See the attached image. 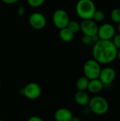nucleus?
Here are the masks:
<instances>
[{"instance_id":"c756f323","label":"nucleus","mask_w":120,"mask_h":121,"mask_svg":"<svg viewBox=\"0 0 120 121\" xmlns=\"http://www.w3.org/2000/svg\"><path fill=\"white\" fill-rule=\"evenodd\" d=\"M1 81H0V88H1Z\"/></svg>"},{"instance_id":"423d86ee","label":"nucleus","mask_w":120,"mask_h":121,"mask_svg":"<svg viewBox=\"0 0 120 121\" xmlns=\"http://www.w3.org/2000/svg\"><path fill=\"white\" fill-rule=\"evenodd\" d=\"M116 34V29L115 26L109 23L102 24L98 27V35L100 40H111Z\"/></svg>"},{"instance_id":"7c9ffc66","label":"nucleus","mask_w":120,"mask_h":121,"mask_svg":"<svg viewBox=\"0 0 120 121\" xmlns=\"http://www.w3.org/2000/svg\"><path fill=\"white\" fill-rule=\"evenodd\" d=\"M0 121H1V119H0Z\"/></svg>"},{"instance_id":"f03ea898","label":"nucleus","mask_w":120,"mask_h":121,"mask_svg":"<svg viewBox=\"0 0 120 121\" xmlns=\"http://www.w3.org/2000/svg\"><path fill=\"white\" fill-rule=\"evenodd\" d=\"M96 7L92 0H79L76 6L77 15L83 20L92 19Z\"/></svg>"},{"instance_id":"ddd939ff","label":"nucleus","mask_w":120,"mask_h":121,"mask_svg":"<svg viewBox=\"0 0 120 121\" xmlns=\"http://www.w3.org/2000/svg\"><path fill=\"white\" fill-rule=\"evenodd\" d=\"M104 86V84L99 79H91L89 81L87 90H88V91L92 94H98L103 89Z\"/></svg>"},{"instance_id":"412c9836","label":"nucleus","mask_w":120,"mask_h":121,"mask_svg":"<svg viewBox=\"0 0 120 121\" xmlns=\"http://www.w3.org/2000/svg\"><path fill=\"white\" fill-rule=\"evenodd\" d=\"M82 43L84 44V45H91L92 43H93V40H92V38L91 36H88V35H83V38H82Z\"/></svg>"},{"instance_id":"4be33fe9","label":"nucleus","mask_w":120,"mask_h":121,"mask_svg":"<svg viewBox=\"0 0 120 121\" xmlns=\"http://www.w3.org/2000/svg\"><path fill=\"white\" fill-rule=\"evenodd\" d=\"M17 13H18V15L20 16H23L24 13H25V8H24L23 6H20V7L18 9V10H17Z\"/></svg>"},{"instance_id":"9b49d317","label":"nucleus","mask_w":120,"mask_h":121,"mask_svg":"<svg viewBox=\"0 0 120 121\" xmlns=\"http://www.w3.org/2000/svg\"><path fill=\"white\" fill-rule=\"evenodd\" d=\"M54 117L55 121H70L73 114L69 109L62 108L56 111Z\"/></svg>"},{"instance_id":"a878e982","label":"nucleus","mask_w":120,"mask_h":121,"mask_svg":"<svg viewBox=\"0 0 120 121\" xmlns=\"http://www.w3.org/2000/svg\"><path fill=\"white\" fill-rule=\"evenodd\" d=\"M91 38H92L93 43H95L96 42H98L99 40H100V38H99V36L98 35V34H97V35H93V36H92Z\"/></svg>"},{"instance_id":"2eb2a0df","label":"nucleus","mask_w":120,"mask_h":121,"mask_svg":"<svg viewBox=\"0 0 120 121\" xmlns=\"http://www.w3.org/2000/svg\"><path fill=\"white\" fill-rule=\"evenodd\" d=\"M89 81L90 80L85 76L80 77L76 82V88L78 91H86Z\"/></svg>"},{"instance_id":"f8f14e48","label":"nucleus","mask_w":120,"mask_h":121,"mask_svg":"<svg viewBox=\"0 0 120 121\" xmlns=\"http://www.w3.org/2000/svg\"><path fill=\"white\" fill-rule=\"evenodd\" d=\"M74 100L78 105L85 107L88 105L90 97L86 91H78L75 94Z\"/></svg>"},{"instance_id":"20e7f679","label":"nucleus","mask_w":120,"mask_h":121,"mask_svg":"<svg viewBox=\"0 0 120 121\" xmlns=\"http://www.w3.org/2000/svg\"><path fill=\"white\" fill-rule=\"evenodd\" d=\"M101 71L100 64L94 59L87 60L83 65L84 76L89 80L98 79Z\"/></svg>"},{"instance_id":"dca6fc26","label":"nucleus","mask_w":120,"mask_h":121,"mask_svg":"<svg viewBox=\"0 0 120 121\" xmlns=\"http://www.w3.org/2000/svg\"><path fill=\"white\" fill-rule=\"evenodd\" d=\"M110 18L115 23H120V8H115L110 13Z\"/></svg>"},{"instance_id":"bb28decb","label":"nucleus","mask_w":120,"mask_h":121,"mask_svg":"<svg viewBox=\"0 0 120 121\" xmlns=\"http://www.w3.org/2000/svg\"><path fill=\"white\" fill-rule=\"evenodd\" d=\"M81 121V119H80L79 118L76 117V116H73V117L71 118V121Z\"/></svg>"},{"instance_id":"0eeeda50","label":"nucleus","mask_w":120,"mask_h":121,"mask_svg":"<svg viewBox=\"0 0 120 121\" xmlns=\"http://www.w3.org/2000/svg\"><path fill=\"white\" fill-rule=\"evenodd\" d=\"M98 26L96 22L93 19L83 20L80 24V30L82 31L83 35L88 36H93L98 34Z\"/></svg>"},{"instance_id":"393cba45","label":"nucleus","mask_w":120,"mask_h":121,"mask_svg":"<svg viewBox=\"0 0 120 121\" xmlns=\"http://www.w3.org/2000/svg\"><path fill=\"white\" fill-rule=\"evenodd\" d=\"M91 113V111L90 108H88V106H85V108L83 110V114L86 115V116H87V115L90 114Z\"/></svg>"},{"instance_id":"9d476101","label":"nucleus","mask_w":120,"mask_h":121,"mask_svg":"<svg viewBox=\"0 0 120 121\" xmlns=\"http://www.w3.org/2000/svg\"><path fill=\"white\" fill-rule=\"evenodd\" d=\"M29 23L32 28L35 30H41L44 28L47 23L45 16L38 12L33 13L29 17Z\"/></svg>"},{"instance_id":"a211bd4d","label":"nucleus","mask_w":120,"mask_h":121,"mask_svg":"<svg viewBox=\"0 0 120 121\" xmlns=\"http://www.w3.org/2000/svg\"><path fill=\"white\" fill-rule=\"evenodd\" d=\"M67 28L75 34L80 30V24L76 21H70L67 25Z\"/></svg>"},{"instance_id":"4468645a","label":"nucleus","mask_w":120,"mask_h":121,"mask_svg":"<svg viewBox=\"0 0 120 121\" xmlns=\"http://www.w3.org/2000/svg\"><path fill=\"white\" fill-rule=\"evenodd\" d=\"M59 37L61 40L66 43L71 42L74 38V33H72L67 27L60 29L59 31Z\"/></svg>"},{"instance_id":"7ed1b4c3","label":"nucleus","mask_w":120,"mask_h":121,"mask_svg":"<svg viewBox=\"0 0 120 121\" xmlns=\"http://www.w3.org/2000/svg\"><path fill=\"white\" fill-rule=\"evenodd\" d=\"M91 113L97 116H103L109 110V103L107 99L101 96H95L90 99L88 105Z\"/></svg>"},{"instance_id":"1a4fd4ad","label":"nucleus","mask_w":120,"mask_h":121,"mask_svg":"<svg viewBox=\"0 0 120 121\" xmlns=\"http://www.w3.org/2000/svg\"><path fill=\"white\" fill-rule=\"evenodd\" d=\"M41 92L42 90L40 86L35 82L28 84L23 89L24 96L30 100L37 99L40 96Z\"/></svg>"},{"instance_id":"c85d7f7f","label":"nucleus","mask_w":120,"mask_h":121,"mask_svg":"<svg viewBox=\"0 0 120 121\" xmlns=\"http://www.w3.org/2000/svg\"><path fill=\"white\" fill-rule=\"evenodd\" d=\"M117 30H118V33L120 34V23L118 24V28H117Z\"/></svg>"},{"instance_id":"cd10ccee","label":"nucleus","mask_w":120,"mask_h":121,"mask_svg":"<svg viewBox=\"0 0 120 121\" xmlns=\"http://www.w3.org/2000/svg\"><path fill=\"white\" fill-rule=\"evenodd\" d=\"M117 58H118L119 61L120 62V49L118 50V52H117Z\"/></svg>"},{"instance_id":"6e6552de","label":"nucleus","mask_w":120,"mask_h":121,"mask_svg":"<svg viewBox=\"0 0 120 121\" xmlns=\"http://www.w3.org/2000/svg\"><path fill=\"white\" fill-rule=\"evenodd\" d=\"M116 71L111 67H106L101 69L98 79L104 84V86L110 85L116 78Z\"/></svg>"},{"instance_id":"b1692460","label":"nucleus","mask_w":120,"mask_h":121,"mask_svg":"<svg viewBox=\"0 0 120 121\" xmlns=\"http://www.w3.org/2000/svg\"><path fill=\"white\" fill-rule=\"evenodd\" d=\"M4 3L7 4H15L18 1H19L20 0H1Z\"/></svg>"},{"instance_id":"aec40b11","label":"nucleus","mask_w":120,"mask_h":121,"mask_svg":"<svg viewBox=\"0 0 120 121\" xmlns=\"http://www.w3.org/2000/svg\"><path fill=\"white\" fill-rule=\"evenodd\" d=\"M111 41L112 42V43L114 44V45L116 47V48L117 50L120 49V34L117 33L115 34V36L112 38V39L111 40Z\"/></svg>"},{"instance_id":"39448f33","label":"nucleus","mask_w":120,"mask_h":121,"mask_svg":"<svg viewBox=\"0 0 120 121\" xmlns=\"http://www.w3.org/2000/svg\"><path fill=\"white\" fill-rule=\"evenodd\" d=\"M52 21L55 27L59 29H62L67 27L70 19L68 13L65 10L57 9L53 14Z\"/></svg>"},{"instance_id":"5701e85b","label":"nucleus","mask_w":120,"mask_h":121,"mask_svg":"<svg viewBox=\"0 0 120 121\" xmlns=\"http://www.w3.org/2000/svg\"><path fill=\"white\" fill-rule=\"evenodd\" d=\"M28 121H43V120L39 116H32L28 119Z\"/></svg>"},{"instance_id":"f257e3e1","label":"nucleus","mask_w":120,"mask_h":121,"mask_svg":"<svg viewBox=\"0 0 120 121\" xmlns=\"http://www.w3.org/2000/svg\"><path fill=\"white\" fill-rule=\"evenodd\" d=\"M118 50L111 40H99L93 48V56L100 65H109L117 57Z\"/></svg>"},{"instance_id":"f3484780","label":"nucleus","mask_w":120,"mask_h":121,"mask_svg":"<svg viewBox=\"0 0 120 121\" xmlns=\"http://www.w3.org/2000/svg\"><path fill=\"white\" fill-rule=\"evenodd\" d=\"M105 13L101 10H96L93 16V20L96 23H101L105 20Z\"/></svg>"},{"instance_id":"6ab92c4d","label":"nucleus","mask_w":120,"mask_h":121,"mask_svg":"<svg viewBox=\"0 0 120 121\" xmlns=\"http://www.w3.org/2000/svg\"><path fill=\"white\" fill-rule=\"evenodd\" d=\"M27 2L30 6L37 8L42 6L45 2V0H27Z\"/></svg>"}]
</instances>
